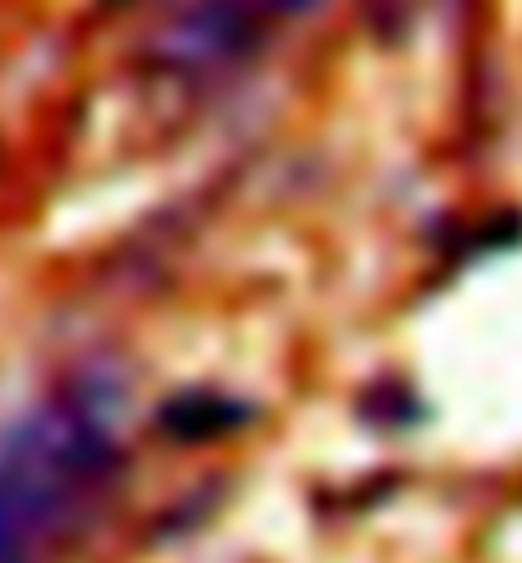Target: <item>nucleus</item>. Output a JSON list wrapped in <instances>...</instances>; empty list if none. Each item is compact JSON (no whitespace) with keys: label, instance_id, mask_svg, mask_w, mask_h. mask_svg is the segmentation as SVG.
I'll return each mask as SVG.
<instances>
[{"label":"nucleus","instance_id":"1","mask_svg":"<svg viewBox=\"0 0 522 563\" xmlns=\"http://www.w3.org/2000/svg\"><path fill=\"white\" fill-rule=\"evenodd\" d=\"M107 462L102 407H56L0 437V563H31Z\"/></svg>","mask_w":522,"mask_h":563},{"label":"nucleus","instance_id":"2","mask_svg":"<svg viewBox=\"0 0 522 563\" xmlns=\"http://www.w3.org/2000/svg\"><path fill=\"white\" fill-rule=\"evenodd\" d=\"M275 11L269 0H198L163 31L157 52L173 71H213L254 46V31Z\"/></svg>","mask_w":522,"mask_h":563}]
</instances>
